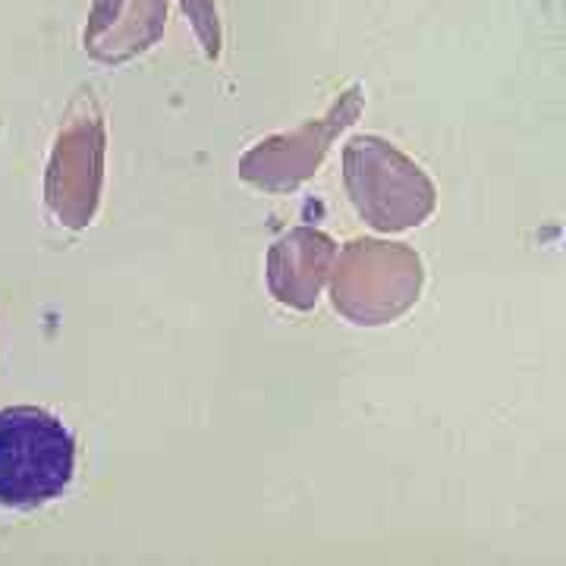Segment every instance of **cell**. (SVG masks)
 <instances>
[{"instance_id":"6da1fadb","label":"cell","mask_w":566,"mask_h":566,"mask_svg":"<svg viewBox=\"0 0 566 566\" xmlns=\"http://www.w3.org/2000/svg\"><path fill=\"white\" fill-rule=\"evenodd\" d=\"M76 475L70 428L39 406L0 409V506L35 510L57 501Z\"/></svg>"},{"instance_id":"7a4b0ae2","label":"cell","mask_w":566,"mask_h":566,"mask_svg":"<svg viewBox=\"0 0 566 566\" xmlns=\"http://www.w3.org/2000/svg\"><path fill=\"white\" fill-rule=\"evenodd\" d=\"M346 186L365 221L378 230H406L434 208V186L387 142L359 136L346 145Z\"/></svg>"},{"instance_id":"3957f363","label":"cell","mask_w":566,"mask_h":566,"mask_svg":"<svg viewBox=\"0 0 566 566\" xmlns=\"http://www.w3.org/2000/svg\"><path fill=\"white\" fill-rule=\"evenodd\" d=\"M422 264L403 245L359 240L346 245L334 281V305L356 324H385L419 300Z\"/></svg>"},{"instance_id":"277c9868","label":"cell","mask_w":566,"mask_h":566,"mask_svg":"<svg viewBox=\"0 0 566 566\" xmlns=\"http://www.w3.org/2000/svg\"><path fill=\"white\" fill-rule=\"evenodd\" d=\"M337 249L318 230H293L271 249L268 259V283L271 293L286 305L312 308L322 293L324 277L331 271Z\"/></svg>"}]
</instances>
